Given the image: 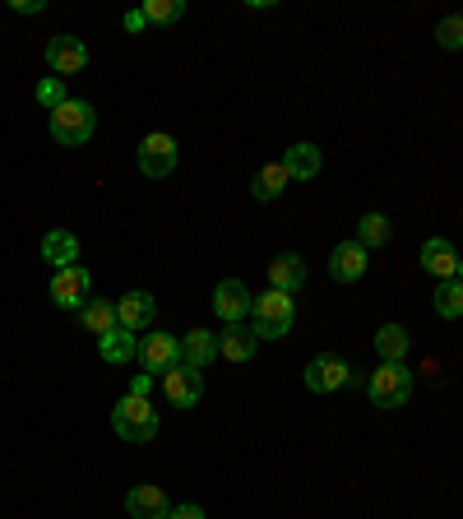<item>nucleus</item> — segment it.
<instances>
[{
    "label": "nucleus",
    "mask_w": 463,
    "mask_h": 519,
    "mask_svg": "<svg viewBox=\"0 0 463 519\" xmlns=\"http://www.w3.org/2000/svg\"><path fill=\"white\" fill-rule=\"evenodd\" d=\"M292 320H297V306H292L288 292H264V297H255L251 306V334L255 339H283V334L292 330Z\"/></svg>",
    "instance_id": "nucleus-1"
},
{
    "label": "nucleus",
    "mask_w": 463,
    "mask_h": 519,
    "mask_svg": "<svg viewBox=\"0 0 463 519\" xmlns=\"http://www.w3.org/2000/svg\"><path fill=\"white\" fill-rule=\"evenodd\" d=\"M112 427L121 441L144 445L158 436V408H153L149 399H139V394H126V399L112 408Z\"/></svg>",
    "instance_id": "nucleus-2"
},
{
    "label": "nucleus",
    "mask_w": 463,
    "mask_h": 519,
    "mask_svg": "<svg viewBox=\"0 0 463 519\" xmlns=\"http://www.w3.org/2000/svg\"><path fill=\"white\" fill-rule=\"evenodd\" d=\"M366 394H371V404L376 408H403L413 399V371L403 367V362H380L366 380Z\"/></svg>",
    "instance_id": "nucleus-3"
},
{
    "label": "nucleus",
    "mask_w": 463,
    "mask_h": 519,
    "mask_svg": "<svg viewBox=\"0 0 463 519\" xmlns=\"http://www.w3.org/2000/svg\"><path fill=\"white\" fill-rule=\"evenodd\" d=\"M93 130H98V112H93L88 102H79V98H70L65 107L51 112V140H56V144L79 149V144L93 140Z\"/></svg>",
    "instance_id": "nucleus-4"
},
{
    "label": "nucleus",
    "mask_w": 463,
    "mask_h": 519,
    "mask_svg": "<svg viewBox=\"0 0 463 519\" xmlns=\"http://www.w3.org/2000/svg\"><path fill=\"white\" fill-rule=\"evenodd\" d=\"M88 292H93V274H88L84 265L56 269V279H51V302L61 306V311H84Z\"/></svg>",
    "instance_id": "nucleus-5"
},
{
    "label": "nucleus",
    "mask_w": 463,
    "mask_h": 519,
    "mask_svg": "<svg viewBox=\"0 0 463 519\" xmlns=\"http://www.w3.org/2000/svg\"><path fill=\"white\" fill-rule=\"evenodd\" d=\"M348 376H352V367L343 362V357H334V353H320V357H311V362H306V390H311V394L343 390V385H348Z\"/></svg>",
    "instance_id": "nucleus-6"
},
{
    "label": "nucleus",
    "mask_w": 463,
    "mask_h": 519,
    "mask_svg": "<svg viewBox=\"0 0 463 519\" xmlns=\"http://www.w3.org/2000/svg\"><path fill=\"white\" fill-rule=\"evenodd\" d=\"M172 167H176V140L167 130L139 140V172H144V177H167Z\"/></svg>",
    "instance_id": "nucleus-7"
},
{
    "label": "nucleus",
    "mask_w": 463,
    "mask_h": 519,
    "mask_svg": "<svg viewBox=\"0 0 463 519\" xmlns=\"http://www.w3.org/2000/svg\"><path fill=\"white\" fill-rule=\"evenodd\" d=\"M139 362H144V371H149L153 380H158V371H172L181 367V339H172V334H149V339L139 343Z\"/></svg>",
    "instance_id": "nucleus-8"
},
{
    "label": "nucleus",
    "mask_w": 463,
    "mask_h": 519,
    "mask_svg": "<svg viewBox=\"0 0 463 519\" xmlns=\"http://www.w3.org/2000/svg\"><path fill=\"white\" fill-rule=\"evenodd\" d=\"M47 65L56 70V79L79 75V70L88 65L84 38H75V33H61V38H51V42H47Z\"/></svg>",
    "instance_id": "nucleus-9"
},
{
    "label": "nucleus",
    "mask_w": 463,
    "mask_h": 519,
    "mask_svg": "<svg viewBox=\"0 0 463 519\" xmlns=\"http://www.w3.org/2000/svg\"><path fill=\"white\" fill-rule=\"evenodd\" d=\"M163 394L172 408H195L204 399V376L195 367H172L163 376Z\"/></svg>",
    "instance_id": "nucleus-10"
},
{
    "label": "nucleus",
    "mask_w": 463,
    "mask_h": 519,
    "mask_svg": "<svg viewBox=\"0 0 463 519\" xmlns=\"http://www.w3.org/2000/svg\"><path fill=\"white\" fill-rule=\"evenodd\" d=\"M251 306H255V297L246 292V283L223 279L218 288H213V311L223 316V325H241V320L251 316Z\"/></svg>",
    "instance_id": "nucleus-11"
},
{
    "label": "nucleus",
    "mask_w": 463,
    "mask_h": 519,
    "mask_svg": "<svg viewBox=\"0 0 463 519\" xmlns=\"http://www.w3.org/2000/svg\"><path fill=\"white\" fill-rule=\"evenodd\" d=\"M116 316H121V330L144 334V330H153V316H158V302H153V292L135 288V292H126V297L116 302Z\"/></svg>",
    "instance_id": "nucleus-12"
},
{
    "label": "nucleus",
    "mask_w": 463,
    "mask_h": 519,
    "mask_svg": "<svg viewBox=\"0 0 463 519\" xmlns=\"http://www.w3.org/2000/svg\"><path fill=\"white\" fill-rule=\"evenodd\" d=\"M366 265H371V260H366V246L357 237L352 241H338L334 246V255H329V274H334L338 283H357L366 274Z\"/></svg>",
    "instance_id": "nucleus-13"
},
{
    "label": "nucleus",
    "mask_w": 463,
    "mask_h": 519,
    "mask_svg": "<svg viewBox=\"0 0 463 519\" xmlns=\"http://www.w3.org/2000/svg\"><path fill=\"white\" fill-rule=\"evenodd\" d=\"M269 288L297 297V292L306 288V260H301L297 251H283L278 260H269Z\"/></svg>",
    "instance_id": "nucleus-14"
},
{
    "label": "nucleus",
    "mask_w": 463,
    "mask_h": 519,
    "mask_svg": "<svg viewBox=\"0 0 463 519\" xmlns=\"http://www.w3.org/2000/svg\"><path fill=\"white\" fill-rule=\"evenodd\" d=\"M126 510H130V519H167L172 515V501H167L163 487H130Z\"/></svg>",
    "instance_id": "nucleus-15"
},
{
    "label": "nucleus",
    "mask_w": 463,
    "mask_h": 519,
    "mask_svg": "<svg viewBox=\"0 0 463 519\" xmlns=\"http://www.w3.org/2000/svg\"><path fill=\"white\" fill-rule=\"evenodd\" d=\"M422 269L426 274H436V279H454L459 274V251H454V241L445 237H431L422 246Z\"/></svg>",
    "instance_id": "nucleus-16"
},
{
    "label": "nucleus",
    "mask_w": 463,
    "mask_h": 519,
    "mask_svg": "<svg viewBox=\"0 0 463 519\" xmlns=\"http://www.w3.org/2000/svg\"><path fill=\"white\" fill-rule=\"evenodd\" d=\"M42 260H47L51 269H70L79 260V237L70 228H56L42 237Z\"/></svg>",
    "instance_id": "nucleus-17"
},
{
    "label": "nucleus",
    "mask_w": 463,
    "mask_h": 519,
    "mask_svg": "<svg viewBox=\"0 0 463 519\" xmlns=\"http://www.w3.org/2000/svg\"><path fill=\"white\" fill-rule=\"evenodd\" d=\"M79 325H84V334H112L121 330V316H116V302H102V297H88L84 311H79Z\"/></svg>",
    "instance_id": "nucleus-18"
},
{
    "label": "nucleus",
    "mask_w": 463,
    "mask_h": 519,
    "mask_svg": "<svg viewBox=\"0 0 463 519\" xmlns=\"http://www.w3.org/2000/svg\"><path fill=\"white\" fill-rule=\"evenodd\" d=\"M218 357V334H209V330H190L186 339H181V367H195V371H204Z\"/></svg>",
    "instance_id": "nucleus-19"
},
{
    "label": "nucleus",
    "mask_w": 463,
    "mask_h": 519,
    "mask_svg": "<svg viewBox=\"0 0 463 519\" xmlns=\"http://www.w3.org/2000/svg\"><path fill=\"white\" fill-rule=\"evenodd\" d=\"M255 348H260V339H255L246 325H227V330L218 334V357H227V362H251Z\"/></svg>",
    "instance_id": "nucleus-20"
},
{
    "label": "nucleus",
    "mask_w": 463,
    "mask_h": 519,
    "mask_svg": "<svg viewBox=\"0 0 463 519\" xmlns=\"http://www.w3.org/2000/svg\"><path fill=\"white\" fill-rule=\"evenodd\" d=\"M98 357L102 362H112V367H126V362H135L139 357V339L130 330H112L98 339Z\"/></svg>",
    "instance_id": "nucleus-21"
},
{
    "label": "nucleus",
    "mask_w": 463,
    "mask_h": 519,
    "mask_svg": "<svg viewBox=\"0 0 463 519\" xmlns=\"http://www.w3.org/2000/svg\"><path fill=\"white\" fill-rule=\"evenodd\" d=\"M283 167H288V177L292 181H311V177H320V149L315 144H292L288 153H283Z\"/></svg>",
    "instance_id": "nucleus-22"
},
{
    "label": "nucleus",
    "mask_w": 463,
    "mask_h": 519,
    "mask_svg": "<svg viewBox=\"0 0 463 519\" xmlns=\"http://www.w3.org/2000/svg\"><path fill=\"white\" fill-rule=\"evenodd\" d=\"M288 186H292V177H288V167H283V163H269V167H260V172L251 177V195H255V200H278Z\"/></svg>",
    "instance_id": "nucleus-23"
},
{
    "label": "nucleus",
    "mask_w": 463,
    "mask_h": 519,
    "mask_svg": "<svg viewBox=\"0 0 463 519\" xmlns=\"http://www.w3.org/2000/svg\"><path fill=\"white\" fill-rule=\"evenodd\" d=\"M408 348H413V339H408V330H403V325H380V330H376L380 362H403V357H408Z\"/></svg>",
    "instance_id": "nucleus-24"
},
{
    "label": "nucleus",
    "mask_w": 463,
    "mask_h": 519,
    "mask_svg": "<svg viewBox=\"0 0 463 519\" xmlns=\"http://www.w3.org/2000/svg\"><path fill=\"white\" fill-rule=\"evenodd\" d=\"M431 306H436L440 320H459L463 316V283L459 279H440L431 292Z\"/></svg>",
    "instance_id": "nucleus-25"
},
{
    "label": "nucleus",
    "mask_w": 463,
    "mask_h": 519,
    "mask_svg": "<svg viewBox=\"0 0 463 519\" xmlns=\"http://www.w3.org/2000/svg\"><path fill=\"white\" fill-rule=\"evenodd\" d=\"M389 218L385 214H362V223H357V241H362L366 251H371V246H385L389 241Z\"/></svg>",
    "instance_id": "nucleus-26"
},
{
    "label": "nucleus",
    "mask_w": 463,
    "mask_h": 519,
    "mask_svg": "<svg viewBox=\"0 0 463 519\" xmlns=\"http://www.w3.org/2000/svg\"><path fill=\"white\" fill-rule=\"evenodd\" d=\"M181 14H186L181 0H149V5H144V19H149V24H176Z\"/></svg>",
    "instance_id": "nucleus-27"
},
{
    "label": "nucleus",
    "mask_w": 463,
    "mask_h": 519,
    "mask_svg": "<svg viewBox=\"0 0 463 519\" xmlns=\"http://www.w3.org/2000/svg\"><path fill=\"white\" fill-rule=\"evenodd\" d=\"M436 42H440L445 51H463V14L440 19V24H436Z\"/></svg>",
    "instance_id": "nucleus-28"
},
{
    "label": "nucleus",
    "mask_w": 463,
    "mask_h": 519,
    "mask_svg": "<svg viewBox=\"0 0 463 519\" xmlns=\"http://www.w3.org/2000/svg\"><path fill=\"white\" fill-rule=\"evenodd\" d=\"M38 102H42V107H47V112H56V107H65V102H70V98H65V79H56V75H51V79H42V84H38Z\"/></svg>",
    "instance_id": "nucleus-29"
},
{
    "label": "nucleus",
    "mask_w": 463,
    "mask_h": 519,
    "mask_svg": "<svg viewBox=\"0 0 463 519\" xmlns=\"http://www.w3.org/2000/svg\"><path fill=\"white\" fill-rule=\"evenodd\" d=\"M149 390H153V376H149V371L130 380V394H139V399H149Z\"/></svg>",
    "instance_id": "nucleus-30"
},
{
    "label": "nucleus",
    "mask_w": 463,
    "mask_h": 519,
    "mask_svg": "<svg viewBox=\"0 0 463 519\" xmlns=\"http://www.w3.org/2000/svg\"><path fill=\"white\" fill-rule=\"evenodd\" d=\"M144 28H149L144 10H130V14H126V33H144Z\"/></svg>",
    "instance_id": "nucleus-31"
},
{
    "label": "nucleus",
    "mask_w": 463,
    "mask_h": 519,
    "mask_svg": "<svg viewBox=\"0 0 463 519\" xmlns=\"http://www.w3.org/2000/svg\"><path fill=\"white\" fill-rule=\"evenodd\" d=\"M167 519H209V515H204L200 506H172V515Z\"/></svg>",
    "instance_id": "nucleus-32"
},
{
    "label": "nucleus",
    "mask_w": 463,
    "mask_h": 519,
    "mask_svg": "<svg viewBox=\"0 0 463 519\" xmlns=\"http://www.w3.org/2000/svg\"><path fill=\"white\" fill-rule=\"evenodd\" d=\"M10 10H14V14H38L42 0H10Z\"/></svg>",
    "instance_id": "nucleus-33"
},
{
    "label": "nucleus",
    "mask_w": 463,
    "mask_h": 519,
    "mask_svg": "<svg viewBox=\"0 0 463 519\" xmlns=\"http://www.w3.org/2000/svg\"><path fill=\"white\" fill-rule=\"evenodd\" d=\"M454 279H459V283H463V255H459V274H454Z\"/></svg>",
    "instance_id": "nucleus-34"
}]
</instances>
